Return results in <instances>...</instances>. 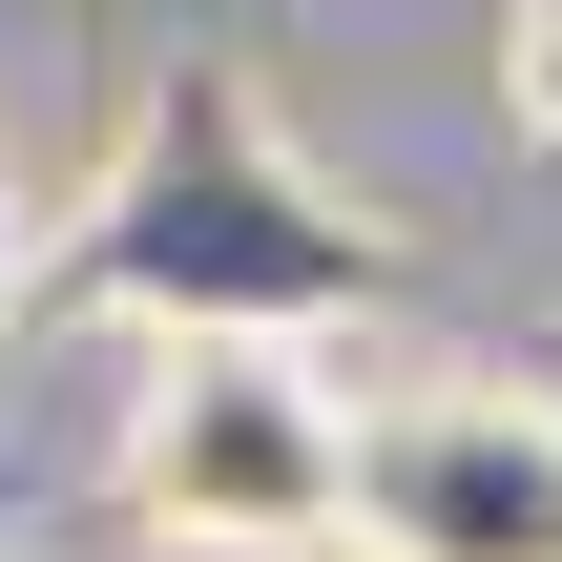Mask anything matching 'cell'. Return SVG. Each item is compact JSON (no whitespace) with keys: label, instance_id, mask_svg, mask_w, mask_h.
I'll list each match as a JSON object with an SVG mask.
<instances>
[{"label":"cell","instance_id":"4","mask_svg":"<svg viewBox=\"0 0 562 562\" xmlns=\"http://www.w3.org/2000/svg\"><path fill=\"white\" fill-rule=\"evenodd\" d=\"M501 104H521V146L562 167V0H501Z\"/></svg>","mask_w":562,"mask_h":562},{"label":"cell","instance_id":"3","mask_svg":"<svg viewBox=\"0 0 562 562\" xmlns=\"http://www.w3.org/2000/svg\"><path fill=\"white\" fill-rule=\"evenodd\" d=\"M375 562H562V417L542 396H396L355 438Z\"/></svg>","mask_w":562,"mask_h":562},{"label":"cell","instance_id":"1","mask_svg":"<svg viewBox=\"0 0 562 562\" xmlns=\"http://www.w3.org/2000/svg\"><path fill=\"white\" fill-rule=\"evenodd\" d=\"M83 292H125L167 334H292V313H355L375 292V229L313 209L229 83H167L146 146H125V188L83 209Z\"/></svg>","mask_w":562,"mask_h":562},{"label":"cell","instance_id":"5","mask_svg":"<svg viewBox=\"0 0 562 562\" xmlns=\"http://www.w3.org/2000/svg\"><path fill=\"white\" fill-rule=\"evenodd\" d=\"M0 313H21V188H0Z\"/></svg>","mask_w":562,"mask_h":562},{"label":"cell","instance_id":"2","mask_svg":"<svg viewBox=\"0 0 562 562\" xmlns=\"http://www.w3.org/2000/svg\"><path fill=\"white\" fill-rule=\"evenodd\" d=\"M355 438L375 417H334L292 334H167L146 396H125V501L188 562H334L355 542Z\"/></svg>","mask_w":562,"mask_h":562}]
</instances>
